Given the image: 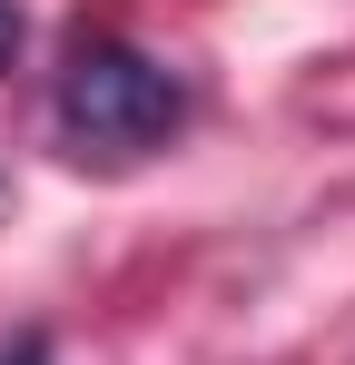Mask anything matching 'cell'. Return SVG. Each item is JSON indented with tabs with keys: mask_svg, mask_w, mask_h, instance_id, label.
I'll use <instances>...</instances> for the list:
<instances>
[{
	"mask_svg": "<svg viewBox=\"0 0 355 365\" xmlns=\"http://www.w3.org/2000/svg\"><path fill=\"white\" fill-rule=\"evenodd\" d=\"M20 40H30V10H20V0H0V69L20 60Z\"/></svg>",
	"mask_w": 355,
	"mask_h": 365,
	"instance_id": "3957f363",
	"label": "cell"
},
{
	"mask_svg": "<svg viewBox=\"0 0 355 365\" xmlns=\"http://www.w3.org/2000/svg\"><path fill=\"white\" fill-rule=\"evenodd\" d=\"M50 109H59V138L79 158H148V148H168L187 128V79L168 60H148V50H128V40H79L59 60Z\"/></svg>",
	"mask_w": 355,
	"mask_h": 365,
	"instance_id": "6da1fadb",
	"label": "cell"
},
{
	"mask_svg": "<svg viewBox=\"0 0 355 365\" xmlns=\"http://www.w3.org/2000/svg\"><path fill=\"white\" fill-rule=\"evenodd\" d=\"M0 365H50V336H40V326H20V336H0Z\"/></svg>",
	"mask_w": 355,
	"mask_h": 365,
	"instance_id": "7a4b0ae2",
	"label": "cell"
}]
</instances>
